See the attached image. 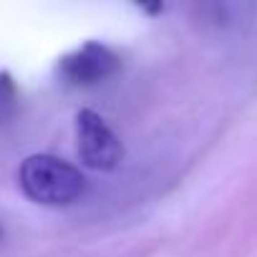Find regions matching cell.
Listing matches in <instances>:
<instances>
[{
  "instance_id": "3",
  "label": "cell",
  "mask_w": 257,
  "mask_h": 257,
  "mask_svg": "<svg viewBox=\"0 0 257 257\" xmlns=\"http://www.w3.org/2000/svg\"><path fill=\"white\" fill-rule=\"evenodd\" d=\"M121 68V58L103 43L88 41L73 53L61 58L58 73L73 86H93L111 78Z\"/></svg>"
},
{
  "instance_id": "2",
  "label": "cell",
  "mask_w": 257,
  "mask_h": 257,
  "mask_svg": "<svg viewBox=\"0 0 257 257\" xmlns=\"http://www.w3.org/2000/svg\"><path fill=\"white\" fill-rule=\"evenodd\" d=\"M76 139H78V157L88 169L113 172L123 159V147L118 137L91 108H81L76 113Z\"/></svg>"
},
{
  "instance_id": "1",
  "label": "cell",
  "mask_w": 257,
  "mask_h": 257,
  "mask_svg": "<svg viewBox=\"0 0 257 257\" xmlns=\"http://www.w3.org/2000/svg\"><path fill=\"white\" fill-rule=\"evenodd\" d=\"M23 194L43 207H68L86 192V177L53 154H33L18 169Z\"/></svg>"
}]
</instances>
